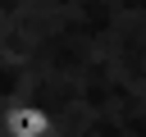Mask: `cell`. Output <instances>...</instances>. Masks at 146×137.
<instances>
[{
	"label": "cell",
	"instance_id": "1",
	"mask_svg": "<svg viewBox=\"0 0 146 137\" xmlns=\"http://www.w3.org/2000/svg\"><path fill=\"white\" fill-rule=\"evenodd\" d=\"M0 132H5V137H55L59 123H55V114H50L46 105H36V100H9V105L0 110Z\"/></svg>",
	"mask_w": 146,
	"mask_h": 137
}]
</instances>
